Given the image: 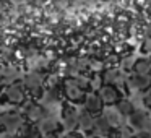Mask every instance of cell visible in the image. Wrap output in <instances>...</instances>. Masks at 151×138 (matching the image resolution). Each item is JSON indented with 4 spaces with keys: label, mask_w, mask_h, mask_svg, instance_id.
I'll return each instance as SVG.
<instances>
[{
    "label": "cell",
    "mask_w": 151,
    "mask_h": 138,
    "mask_svg": "<svg viewBox=\"0 0 151 138\" xmlns=\"http://www.w3.org/2000/svg\"><path fill=\"white\" fill-rule=\"evenodd\" d=\"M26 102V89L23 83H10L0 89V104L2 106H23Z\"/></svg>",
    "instance_id": "cell-1"
},
{
    "label": "cell",
    "mask_w": 151,
    "mask_h": 138,
    "mask_svg": "<svg viewBox=\"0 0 151 138\" xmlns=\"http://www.w3.org/2000/svg\"><path fill=\"white\" fill-rule=\"evenodd\" d=\"M26 119L17 111H5L0 114V135H17L24 125Z\"/></svg>",
    "instance_id": "cell-2"
},
{
    "label": "cell",
    "mask_w": 151,
    "mask_h": 138,
    "mask_svg": "<svg viewBox=\"0 0 151 138\" xmlns=\"http://www.w3.org/2000/svg\"><path fill=\"white\" fill-rule=\"evenodd\" d=\"M78 115L80 111L76 109V106L72 102H65L62 106V111H60V124H62L63 130H76L78 128Z\"/></svg>",
    "instance_id": "cell-3"
},
{
    "label": "cell",
    "mask_w": 151,
    "mask_h": 138,
    "mask_svg": "<svg viewBox=\"0 0 151 138\" xmlns=\"http://www.w3.org/2000/svg\"><path fill=\"white\" fill-rule=\"evenodd\" d=\"M23 86L26 91H29L34 98H39L44 94V76L37 70L29 72L23 80Z\"/></svg>",
    "instance_id": "cell-4"
},
{
    "label": "cell",
    "mask_w": 151,
    "mask_h": 138,
    "mask_svg": "<svg viewBox=\"0 0 151 138\" xmlns=\"http://www.w3.org/2000/svg\"><path fill=\"white\" fill-rule=\"evenodd\" d=\"M63 94H65L67 101L72 102V104H83L86 98V89H83L80 85H76L73 81V78L70 76L63 83Z\"/></svg>",
    "instance_id": "cell-5"
},
{
    "label": "cell",
    "mask_w": 151,
    "mask_h": 138,
    "mask_svg": "<svg viewBox=\"0 0 151 138\" xmlns=\"http://www.w3.org/2000/svg\"><path fill=\"white\" fill-rule=\"evenodd\" d=\"M128 122H130V127L133 128L135 132H140V130H150L151 127V119L150 114L143 109H137L128 115Z\"/></svg>",
    "instance_id": "cell-6"
},
{
    "label": "cell",
    "mask_w": 151,
    "mask_h": 138,
    "mask_svg": "<svg viewBox=\"0 0 151 138\" xmlns=\"http://www.w3.org/2000/svg\"><path fill=\"white\" fill-rule=\"evenodd\" d=\"M99 96H101L102 102H104L106 106H115L122 98V91L119 89V86L115 85H111V83H104V85L101 86V88L98 89Z\"/></svg>",
    "instance_id": "cell-7"
},
{
    "label": "cell",
    "mask_w": 151,
    "mask_h": 138,
    "mask_svg": "<svg viewBox=\"0 0 151 138\" xmlns=\"http://www.w3.org/2000/svg\"><path fill=\"white\" fill-rule=\"evenodd\" d=\"M50 114L49 106L46 104H39V102H33L26 107V112H24V119L31 124H37L41 119H44L46 115Z\"/></svg>",
    "instance_id": "cell-8"
},
{
    "label": "cell",
    "mask_w": 151,
    "mask_h": 138,
    "mask_svg": "<svg viewBox=\"0 0 151 138\" xmlns=\"http://www.w3.org/2000/svg\"><path fill=\"white\" fill-rule=\"evenodd\" d=\"M83 106H85V109L88 112H91L93 115H99L102 114V111H104V102H102L101 96H99L98 91H93V93H86V98H85V102H83Z\"/></svg>",
    "instance_id": "cell-9"
},
{
    "label": "cell",
    "mask_w": 151,
    "mask_h": 138,
    "mask_svg": "<svg viewBox=\"0 0 151 138\" xmlns=\"http://www.w3.org/2000/svg\"><path fill=\"white\" fill-rule=\"evenodd\" d=\"M37 128H39L41 135H50V133H59V130L62 128V124H60L59 119H55L54 115H46L44 119H41L37 122Z\"/></svg>",
    "instance_id": "cell-10"
},
{
    "label": "cell",
    "mask_w": 151,
    "mask_h": 138,
    "mask_svg": "<svg viewBox=\"0 0 151 138\" xmlns=\"http://www.w3.org/2000/svg\"><path fill=\"white\" fill-rule=\"evenodd\" d=\"M114 130V128L109 125V122L106 120V117L102 114L96 115L94 117V124H93L91 127V132L94 137L98 138H109V135H111V132Z\"/></svg>",
    "instance_id": "cell-11"
},
{
    "label": "cell",
    "mask_w": 151,
    "mask_h": 138,
    "mask_svg": "<svg viewBox=\"0 0 151 138\" xmlns=\"http://www.w3.org/2000/svg\"><path fill=\"white\" fill-rule=\"evenodd\" d=\"M127 85L130 89L133 91H146V89L151 88V78L150 76H145V75H138V73H133L132 76H128L127 80Z\"/></svg>",
    "instance_id": "cell-12"
},
{
    "label": "cell",
    "mask_w": 151,
    "mask_h": 138,
    "mask_svg": "<svg viewBox=\"0 0 151 138\" xmlns=\"http://www.w3.org/2000/svg\"><path fill=\"white\" fill-rule=\"evenodd\" d=\"M102 115L106 117V120L109 122V125H111L112 128H117V127H120V125H124V117H122L117 109L112 107V106H109L107 109H104V111H102Z\"/></svg>",
    "instance_id": "cell-13"
},
{
    "label": "cell",
    "mask_w": 151,
    "mask_h": 138,
    "mask_svg": "<svg viewBox=\"0 0 151 138\" xmlns=\"http://www.w3.org/2000/svg\"><path fill=\"white\" fill-rule=\"evenodd\" d=\"M94 117L96 115H93L91 112H88L86 109L80 111L78 128H76V130H80V132H91V127H93V124H94Z\"/></svg>",
    "instance_id": "cell-14"
},
{
    "label": "cell",
    "mask_w": 151,
    "mask_h": 138,
    "mask_svg": "<svg viewBox=\"0 0 151 138\" xmlns=\"http://www.w3.org/2000/svg\"><path fill=\"white\" fill-rule=\"evenodd\" d=\"M133 72L138 73V75H145L151 78V59H146V57L138 59L133 63Z\"/></svg>",
    "instance_id": "cell-15"
},
{
    "label": "cell",
    "mask_w": 151,
    "mask_h": 138,
    "mask_svg": "<svg viewBox=\"0 0 151 138\" xmlns=\"http://www.w3.org/2000/svg\"><path fill=\"white\" fill-rule=\"evenodd\" d=\"M18 137H21V138H41L42 135H41V132H39V128H37V125L36 124H31V122H24V125L20 128V132H18Z\"/></svg>",
    "instance_id": "cell-16"
},
{
    "label": "cell",
    "mask_w": 151,
    "mask_h": 138,
    "mask_svg": "<svg viewBox=\"0 0 151 138\" xmlns=\"http://www.w3.org/2000/svg\"><path fill=\"white\" fill-rule=\"evenodd\" d=\"M21 76L20 70L15 68V67H7V68H2V83L4 85H10L15 83L18 78Z\"/></svg>",
    "instance_id": "cell-17"
},
{
    "label": "cell",
    "mask_w": 151,
    "mask_h": 138,
    "mask_svg": "<svg viewBox=\"0 0 151 138\" xmlns=\"http://www.w3.org/2000/svg\"><path fill=\"white\" fill-rule=\"evenodd\" d=\"M115 109H117L119 114H120L124 119H128V115H130L132 112L135 111V106L132 104L128 99H120V101L115 104Z\"/></svg>",
    "instance_id": "cell-18"
},
{
    "label": "cell",
    "mask_w": 151,
    "mask_h": 138,
    "mask_svg": "<svg viewBox=\"0 0 151 138\" xmlns=\"http://www.w3.org/2000/svg\"><path fill=\"white\" fill-rule=\"evenodd\" d=\"M122 81H124V80H122V75L117 70H109V72L104 73V83H111V85L119 86Z\"/></svg>",
    "instance_id": "cell-19"
},
{
    "label": "cell",
    "mask_w": 151,
    "mask_h": 138,
    "mask_svg": "<svg viewBox=\"0 0 151 138\" xmlns=\"http://www.w3.org/2000/svg\"><path fill=\"white\" fill-rule=\"evenodd\" d=\"M60 138H85V135L80 130H70V132H65L63 135H60Z\"/></svg>",
    "instance_id": "cell-20"
},
{
    "label": "cell",
    "mask_w": 151,
    "mask_h": 138,
    "mask_svg": "<svg viewBox=\"0 0 151 138\" xmlns=\"http://www.w3.org/2000/svg\"><path fill=\"white\" fill-rule=\"evenodd\" d=\"M137 138H151V130H140V132H137Z\"/></svg>",
    "instance_id": "cell-21"
},
{
    "label": "cell",
    "mask_w": 151,
    "mask_h": 138,
    "mask_svg": "<svg viewBox=\"0 0 151 138\" xmlns=\"http://www.w3.org/2000/svg\"><path fill=\"white\" fill-rule=\"evenodd\" d=\"M7 10V4H5V0H0V15L4 13Z\"/></svg>",
    "instance_id": "cell-22"
},
{
    "label": "cell",
    "mask_w": 151,
    "mask_h": 138,
    "mask_svg": "<svg viewBox=\"0 0 151 138\" xmlns=\"http://www.w3.org/2000/svg\"><path fill=\"white\" fill-rule=\"evenodd\" d=\"M10 2H13L15 5H23V4H26V2H29V0H10Z\"/></svg>",
    "instance_id": "cell-23"
},
{
    "label": "cell",
    "mask_w": 151,
    "mask_h": 138,
    "mask_svg": "<svg viewBox=\"0 0 151 138\" xmlns=\"http://www.w3.org/2000/svg\"><path fill=\"white\" fill-rule=\"evenodd\" d=\"M34 4H37V5H44V4H47L49 0H33Z\"/></svg>",
    "instance_id": "cell-24"
},
{
    "label": "cell",
    "mask_w": 151,
    "mask_h": 138,
    "mask_svg": "<svg viewBox=\"0 0 151 138\" xmlns=\"http://www.w3.org/2000/svg\"><path fill=\"white\" fill-rule=\"evenodd\" d=\"M0 138H15V135H8V133H5V135H0Z\"/></svg>",
    "instance_id": "cell-25"
},
{
    "label": "cell",
    "mask_w": 151,
    "mask_h": 138,
    "mask_svg": "<svg viewBox=\"0 0 151 138\" xmlns=\"http://www.w3.org/2000/svg\"><path fill=\"white\" fill-rule=\"evenodd\" d=\"M2 85L4 83H2V68H0V88H2Z\"/></svg>",
    "instance_id": "cell-26"
},
{
    "label": "cell",
    "mask_w": 151,
    "mask_h": 138,
    "mask_svg": "<svg viewBox=\"0 0 151 138\" xmlns=\"http://www.w3.org/2000/svg\"><path fill=\"white\" fill-rule=\"evenodd\" d=\"M86 138H98V137H94V135H91V137H86Z\"/></svg>",
    "instance_id": "cell-27"
}]
</instances>
